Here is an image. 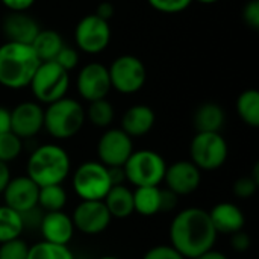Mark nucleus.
<instances>
[{
    "label": "nucleus",
    "mask_w": 259,
    "mask_h": 259,
    "mask_svg": "<svg viewBox=\"0 0 259 259\" xmlns=\"http://www.w3.org/2000/svg\"><path fill=\"white\" fill-rule=\"evenodd\" d=\"M237 109L241 120L252 126H259V93L256 90H246L237 100Z\"/></svg>",
    "instance_id": "nucleus-25"
},
{
    "label": "nucleus",
    "mask_w": 259,
    "mask_h": 259,
    "mask_svg": "<svg viewBox=\"0 0 259 259\" xmlns=\"http://www.w3.org/2000/svg\"><path fill=\"white\" fill-rule=\"evenodd\" d=\"M200 170L191 161H179L165 170L164 181L168 190L176 196H185L196 191L200 185Z\"/></svg>",
    "instance_id": "nucleus-15"
},
{
    "label": "nucleus",
    "mask_w": 259,
    "mask_h": 259,
    "mask_svg": "<svg viewBox=\"0 0 259 259\" xmlns=\"http://www.w3.org/2000/svg\"><path fill=\"white\" fill-rule=\"evenodd\" d=\"M26 259H74L67 246L41 241L29 247Z\"/></svg>",
    "instance_id": "nucleus-28"
},
{
    "label": "nucleus",
    "mask_w": 259,
    "mask_h": 259,
    "mask_svg": "<svg viewBox=\"0 0 259 259\" xmlns=\"http://www.w3.org/2000/svg\"><path fill=\"white\" fill-rule=\"evenodd\" d=\"M77 90L79 94L88 102L105 99L111 90L108 68L99 62H91L85 65L77 76Z\"/></svg>",
    "instance_id": "nucleus-13"
},
{
    "label": "nucleus",
    "mask_w": 259,
    "mask_h": 259,
    "mask_svg": "<svg viewBox=\"0 0 259 259\" xmlns=\"http://www.w3.org/2000/svg\"><path fill=\"white\" fill-rule=\"evenodd\" d=\"M39 231L44 237V241L67 246L73 238L74 226L71 217H68L62 211H53L44 214Z\"/></svg>",
    "instance_id": "nucleus-18"
},
{
    "label": "nucleus",
    "mask_w": 259,
    "mask_h": 259,
    "mask_svg": "<svg viewBox=\"0 0 259 259\" xmlns=\"http://www.w3.org/2000/svg\"><path fill=\"white\" fill-rule=\"evenodd\" d=\"M105 206L109 211L111 217L126 219L134 212V193L124 185L111 187L105 196Z\"/></svg>",
    "instance_id": "nucleus-21"
},
{
    "label": "nucleus",
    "mask_w": 259,
    "mask_h": 259,
    "mask_svg": "<svg viewBox=\"0 0 259 259\" xmlns=\"http://www.w3.org/2000/svg\"><path fill=\"white\" fill-rule=\"evenodd\" d=\"M111 88H115L123 94H134L140 91L146 83V67L143 61L134 55L118 56L108 68Z\"/></svg>",
    "instance_id": "nucleus-9"
},
{
    "label": "nucleus",
    "mask_w": 259,
    "mask_h": 259,
    "mask_svg": "<svg viewBox=\"0 0 259 259\" xmlns=\"http://www.w3.org/2000/svg\"><path fill=\"white\" fill-rule=\"evenodd\" d=\"M67 203V193L61 185L41 187L38 193V206L42 211H61Z\"/></svg>",
    "instance_id": "nucleus-27"
},
{
    "label": "nucleus",
    "mask_w": 259,
    "mask_h": 259,
    "mask_svg": "<svg viewBox=\"0 0 259 259\" xmlns=\"http://www.w3.org/2000/svg\"><path fill=\"white\" fill-rule=\"evenodd\" d=\"M70 158L67 152L56 144H44L38 147L29 158L27 178L39 188L49 185H61L68 176Z\"/></svg>",
    "instance_id": "nucleus-3"
},
{
    "label": "nucleus",
    "mask_w": 259,
    "mask_h": 259,
    "mask_svg": "<svg viewBox=\"0 0 259 259\" xmlns=\"http://www.w3.org/2000/svg\"><path fill=\"white\" fill-rule=\"evenodd\" d=\"M211 222L217 234L232 235L240 232L244 226V215L241 209L234 203H219L209 212Z\"/></svg>",
    "instance_id": "nucleus-19"
},
{
    "label": "nucleus",
    "mask_w": 259,
    "mask_h": 259,
    "mask_svg": "<svg viewBox=\"0 0 259 259\" xmlns=\"http://www.w3.org/2000/svg\"><path fill=\"white\" fill-rule=\"evenodd\" d=\"M161 209V190L158 187H138L134 193V211L144 217L158 214Z\"/></svg>",
    "instance_id": "nucleus-24"
},
{
    "label": "nucleus",
    "mask_w": 259,
    "mask_h": 259,
    "mask_svg": "<svg viewBox=\"0 0 259 259\" xmlns=\"http://www.w3.org/2000/svg\"><path fill=\"white\" fill-rule=\"evenodd\" d=\"M243 20L247 26L258 29L259 27V2L250 0L243 9Z\"/></svg>",
    "instance_id": "nucleus-37"
},
{
    "label": "nucleus",
    "mask_w": 259,
    "mask_h": 259,
    "mask_svg": "<svg viewBox=\"0 0 259 259\" xmlns=\"http://www.w3.org/2000/svg\"><path fill=\"white\" fill-rule=\"evenodd\" d=\"M11 131V111L0 106V134Z\"/></svg>",
    "instance_id": "nucleus-42"
},
{
    "label": "nucleus",
    "mask_w": 259,
    "mask_h": 259,
    "mask_svg": "<svg viewBox=\"0 0 259 259\" xmlns=\"http://www.w3.org/2000/svg\"><path fill=\"white\" fill-rule=\"evenodd\" d=\"M36 20L24 12H12L3 18V33L8 42H18L30 46L39 32Z\"/></svg>",
    "instance_id": "nucleus-17"
},
{
    "label": "nucleus",
    "mask_w": 259,
    "mask_h": 259,
    "mask_svg": "<svg viewBox=\"0 0 259 259\" xmlns=\"http://www.w3.org/2000/svg\"><path fill=\"white\" fill-rule=\"evenodd\" d=\"M21 217V225H23V231H36L41 226L42 217H44V211L36 205L24 212H20Z\"/></svg>",
    "instance_id": "nucleus-33"
},
{
    "label": "nucleus",
    "mask_w": 259,
    "mask_h": 259,
    "mask_svg": "<svg viewBox=\"0 0 259 259\" xmlns=\"http://www.w3.org/2000/svg\"><path fill=\"white\" fill-rule=\"evenodd\" d=\"M217 232L209 212L202 208H188L181 211L170 226L171 247L184 258L196 259L212 249Z\"/></svg>",
    "instance_id": "nucleus-1"
},
{
    "label": "nucleus",
    "mask_w": 259,
    "mask_h": 259,
    "mask_svg": "<svg viewBox=\"0 0 259 259\" xmlns=\"http://www.w3.org/2000/svg\"><path fill=\"white\" fill-rule=\"evenodd\" d=\"M85 111L74 99L62 97L49 105L44 111V126L47 132L58 140L74 137L83 126Z\"/></svg>",
    "instance_id": "nucleus-4"
},
{
    "label": "nucleus",
    "mask_w": 259,
    "mask_h": 259,
    "mask_svg": "<svg viewBox=\"0 0 259 259\" xmlns=\"http://www.w3.org/2000/svg\"><path fill=\"white\" fill-rule=\"evenodd\" d=\"M196 259H228L226 255H223L222 252H215V250H208L205 253H202L200 256H197Z\"/></svg>",
    "instance_id": "nucleus-44"
},
{
    "label": "nucleus",
    "mask_w": 259,
    "mask_h": 259,
    "mask_svg": "<svg viewBox=\"0 0 259 259\" xmlns=\"http://www.w3.org/2000/svg\"><path fill=\"white\" fill-rule=\"evenodd\" d=\"M3 193L6 206L17 212H24L38 205L39 187L27 176L11 179Z\"/></svg>",
    "instance_id": "nucleus-16"
},
{
    "label": "nucleus",
    "mask_w": 259,
    "mask_h": 259,
    "mask_svg": "<svg viewBox=\"0 0 259 259\" xmlns=\"http://www.w3.org/2000/svg\"><path fill=\"white\" fill-rule=\"evenodd\" d=\"M74 38L77 47L90 55H97L103 52L111 41L109 23L96 14L83 17L74 30Z\"/></svg>",
    "instance_id": "nucleus-10"
},
{
    "label": "nucleus",
    "mask_w": 259,
    "mask_h": 259,
    "mask_svg": "<svg viewBox=\"0 0 259 259\" xmlns=\"http://www.w3.org/2000/svg\"><path fill=\"white\" fill-rule=\"evenodd\" d=\"M197 2L205 3V5H211V3H215V2H219V0H197Z\"/></svg>",
    "instance_id": "nucleus-45"
},
{
    "label": "nucleus",
    "mask_w": 259,
    "mask_h": 259,
    "mask_svg": "<svg viewBox=\"0 0 259 259\" xmlns=\"http://www.w3.org/2000/svg\"><path fill=\"white\" fill-rule=\"evenodd\" d=\"M143 259H185L171 246H156L150 249Z\"/></svg>",
    "instance_id": "nucleus-36"
},
{
    "label": "nucleus",
    "mask_w": 259,
    "mask_h": 259,
    "mask_svg": "<svg viewBox=\"0 0 259 259\" xmlns=\"http://www.w3.org/2000/svg\"><path fill=\"white\" fill-rule=\"evenodd\" d=\"M178 203V196L170 191V190H165V191H161V209L159 212H170Z\"/></svg>",
    "instance_id": "nucleus-39"
},
{
    "label": "nucleus",
    "mask_w": 259,
    "mask_h": 259,
    "mask_svg": "<svg viewBox=\"0 0 259 259\" xmlns=\"http://www.w3.org/2000/svg\"><path fill=\"white\" fill-rule=\"evenodd\" d=\"M225 124V111L217 103H203L194 114L197 132H220Z\"/></svg>",
    "instance_id": "nucleus-23"
},
{
    "label": "nucleus",
    "mask_w": 259,
    "mask_h": 259,
    "mask_svg": "<svg viewBox=\"0 0 259 259\" xmlns=\"http://www.w3.org/2000/svg\"><path fill=\"white\" fill-rule=\"evenodd\" d=\"M155 124V112L150 106L135 105L129 108L121 118V131L132 137H143L152 131Z\"/></svg>",
    "instance_id": "nucleus-20"
},
{
    "label": "nucleus",
    "mask_w": 259,
    "mask_h": 259,
    "mask_svg": "<svg viewBox=\"0 0 259 259\" xmlns=\"http://www.w3.org/2000/svg\"><path fill=\"white\" fill-rule=\"evenodd\" d=\"M23 144L21 138H18L15 134L5 132L0 134V161L8 164L9 161H14L21 153Z\"/></svg>",
    "instance_id": "nucleus-30"
},
{
    "label": "nucleus",
    "mask_w": 259,
    "mask_h": 259,
    "mask_svg": "<svg viewBox=\"0 0 259 259\" xmlns=\"http://www.w3.org/2000/svg\"><path fill=\"white\" fill-rule=\"evenodd\" d=\"M88 118L97 127H108L114 120V108L106 99L90 102Z\"/></svg>",
    "instance_id": "nucleus-29"
},
{
    "label": "nucleus",
    "mask_w": 259,
    "mask_h": 259,
    "mask_svg": "<svg viewBox=\"0 0 259 259\" xmlns=\"http://www.w3.org/2000/svg\"><path fill=\"white\" fill-rule=\"evenodd\" d=\"M250 244H252L250 237L246 232H243V231L235 232V234L231 235V246L237 252H247L249 247H250Z\"/></svg>",
    "instance_id": "nucleus-38"
},
{
    "label": "nucleus",
    "mask_w": 259,
    "mask_h": 259,
    "mask_svg": "<svg viewBox=\"0 0 259 259\" xmlns=\"http://www.w3.org/2000/svg\"><path fill=\"white\" fill-rule=\"evenodd\" d=\"M9 181H11V171H9V167H8V164H5V162H2V161H0V193H3V191H5V188L8 187Z\"/></svg>",
    "instance_id": "nucleus-43"
},
{
    "label": "nucleus",
    "mask_w": 259,
    "mask_h": 259,
    "mask_svg": "<svg viewBox=\"0 0 259 259\" xmlns=\"http://www.w3.org/2000/svg\"><path fill=\"white\" fill-rule=\"evenodd\" d=\"M111 187L108 167L100 162H85L73 176V188L82 200H103Z\"/></svg>",
    "instance_id": "nucleus-8"
},
{
    "label": "nucleus",
    "mask_w": 259,
    "mask_h": 259,
    "mask_svg": "<svg viewBox=\"0 0 259 259\" xmlns=\"http://www.w3.org/2000/svg\"><path fill=\"white\" fill-rule=\"evenodd\" d=\"M55 62H56L59 67H62L64 70L70 71V70H73V68L77 65V62H79V55H77V52H76L74 49L64 46V47L61 49V52L58 53V56L55 58Z\"/></svg>",
    "instance_id": "nucleus-35"
},
{
    "label": "nucleus",
    "mask_w": 259,
    "mask_h": 259,
    "mask_svg": "<svg viewBox=\"0 0 259 259\" xmlns=\"http://www.w3.org/2000/svg\"><path fill=\"white\" fill-rule=\"evenodd\" d=\"M29 247L27 244L20 240H11L6 243H2L0 246V259H26L27 258Z\"/></svg>",
    "instance_id": "nucleus-31"
},
{
    "label": "nucleus",
    "mask_w": 259,
    "mask_h": 259,
    "mask_svg": "<svg viewBox=\"0 0 259 259\" xmlns=\"http://www.w3.org/2000/svg\"><path fill=\"white\" fill-rule=\"evenodd\" d=\"M256 188H258V182L253 178H250V176H243V178H240L234 184V193L240 199H249V197H252L255 194Z\"/></svg>",
    "instance_id": "nucleus-34"
},
{
    "label": "nucleus",
    "mask_w": 259,
    "mask_h": 259,
    "mask_svg": "<svg viewBox=\"0 0 259 259\" xmlns=\"http://www.w3.org/2000/svg\"><path fill=\"white\" fill-rule=\"evenodd\" d=\"M111 214L103 200H82L71 217L73 226L87 235L102 234L111 223Z\"/></svg>",
    "instance_id": "nucleus-12"
},
{
    "label": "nucleus",
    "mask_w": 259,
    "mask_h": 259,
    "mask_svg": "<svg viewBox=\"0 0 259 259\" xmlns=\"http://www.w3.org/2000/svg\"><path fill=\"white\" fill-rule=\"evenodd\" d=\"M30 47L33 49L39 62H50V61H55V58L64 47V42H62L61 35L56 30L44 29L38 32Z\"/></svg>",
    "instance_id": "nucleus-22"
},
{
    "label": "nucleus",
    "mask_w": 259,
    "mask_h": 259,
    "mask_svg": "<svg viewBox=\"0 0 259 259\" xmlns=\"http://www.w3.org/2000/svg\"><path fill=\"white\" fill-rule=\"evenodd\" d=\"M126 179L135 187H158L165 176V161L153 150L134 152L123 165Z\"/></svg>",
    "instance_id": "nucleus-5"
},
{
    "label": "nucleus",
    "mask_w": 259,
    "mask_h": 259,
    "mask_svg": "<svg viewBox=\"0 0 259 259\" xmlns=\"http://www.w3.org/2000/svg\"><path fill=\"white\" fill-rule=\"evenodd\" d=\"M100 259H120V258H117V256H112V255H106V256H102Z\"/></svg>",
    "instance_id": "nucleus-46"
},
{
    "label": "nucleus",
    "mask_w": 259,
    "mask_h": 259,
    "mask_svg": "<svg viewBox=\"0 0 259 259\" xmlns=\"http://www.w3.org/2000/svg\"><path fill=\"white\" fill-rule=\"evenodd\" d=\"M8 9H11L12 12H23L26 9H29L35 0H0Z\"/></svg>",
    "instance_id": "nucleus-40"
},
{
    "label": "nucleus",
    "mask_w": 259,
    "mask_h": 259,
    "mask_svg": "<svg viewBox=\"0 0 259 259\" xmlns=\"http://www.w3.org/2000/svg\"><path fill=\"white\" fill-rule=\"evenodd\" d=\"M44 126V111L35 102H23L11 111V132L18 138H32Z\"/></svg>",
    "instance_id": "nucleus-14"
},
{
    "label": "nucleus",
    "mask_w": 259,
    "mask_h": 259,
    "mask_svg": "<svg viewBox=\"0 0 259 259\" xmlns=\"http://www.w3.org/2000/svg\"><path fill=\"white\" fill-rule=\"evenodd\" d=\"M114 12H115V8H114L112 3H109V2H102V3L97 6L96 15L100 17V18H103V20H106V21H109V20L112 18Z\"/></svg>",
    "instance_id": "nucleus-41"
},
{
    "label": "nucleus",
    "mask_w": 259,
    "mask_h": 259,
    "mask_svg": "<svg viewBox=\"0 0 259 259\" xmlns=\"http://www.w3.org/2000/svg\"><path fill=\"white\" fill-rule=\"evenodd\" d=\"M191 162L199 170H217L228 158V144L220 132H197L190 147Z\"/></svg>",
    "instance_id": "nucleus-7"
},
{
    "label": "nucleus",
    "mask_w": 259,
    "mask_h": 259,
    "mask_svg": "<svg viewBox=\"0 0 259 259\" xmlns=\"http://www.w3.org/2000/svg\"><path fill=\"white\" fill-rule=\"evenodd\" d=\"M132 153V138L121 129H109L99 140L97 155L105 167H123Z\"/></svg>",
    "instance_id": "nucleus-11"
},
{
    "label": "nucleus",
    "mask_w": 259,
    "mask_h": 259,
    "mask_svg": "<svg viewBox=\"0 0 259 259\" xmlns=\"http://www.w3.org/2000/svg\"><path fill=\"white\" fill-rule=\"evenodd\" d=\"M29 85L38 102L50 105L65 97L70 85L68 71L59 67L55 61L41 62Z\"/></svg>",
    "instance_id": "nucleus-6"
},
{
    "label": "nucleus",
    "mask_w": 259,
    "mask_h": 259,
    "mask_svg": "<svg viewBox=\"0 0 259 259\" xmlns=\"http://www.w3.org/2000/svg\"><path fill=\"white\" fill-rule=\"evenodd\" d=\"M150 6L164 14H178L185 11L193 0H147Z\"/></svg>",
    "instance_id": "nucleus-32"
},
{
    "label": "nucleus",
    "mask_w": 259,
    "mask_h": 259,
    "mask_svg": "<svg viewBox=\"0 0 259 259\" xmlns=\"http://www.w3.org/2000/svg\"><path fill=\"white\" fill-rule=\"evenodd\" d=\"M23 232L20 212L11 209L9 206H0V243H6L20 238Z\"/></svg>",
    "instance_id": "nucleus-26"
},
{
    "label": "nucleus",
    "mask_w": 259,
    "mask_h": 259,
    "mask_svg": "<svg viewBox=\"0 0 259 259\" xmlns=\"http://www.w3.org/2000/svg\"><path fill=\"white\" fill-rule=\"evenodd\" d=\"M39 64L30 46L6 41L0 46V85L11 90L27 87Z\"/></svg>",
    "instance_id": "nucleus-2"
}]
</instances>
